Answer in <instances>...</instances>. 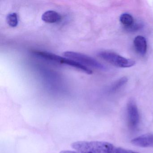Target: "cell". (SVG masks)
Returning a JSON list of instances; mask_svg holds the SVG:
<instances>
[{"mask_svg":"<svg viewBox=\"0 0 153 153\" xmlns=\"http://www.w3.org/2000/svg\"><path fill=\"white\" fill-rule=\"evenodd\" d=\"M97 55L105 61L119 68H130L136 63L133 60L126 59L111 52H100L97 53Z\"/></svg>","mask_w":153,"mask_h":153,"instance_id":"3957f363","label":"cell"},{"mask_svg":"<svg viewBox=\"0 0 153 153\" xmlns=\"http://www.w3.org/2000/svg\"><path fill=\"white\" fill-rule=\"evenodd\" d=\"M7 21L8 25L11 27H16L18 24V17L16 13L8 14L7 16Z\"/></svg>","mask_w":153,"mask_h":153,"instance_id":"8fae6325","label":"cell"},{"mask_svg":"<svg viewBox=\"0 0 153 153\" xmlns=\"http://www.w3.org/2000/svg\"><path fill=\"white\" fill-rule=\"evenodd\" d=\"M143 25L141 23H134L132 25L129 27H125L127 31L130 32H137L142 29L143 27Z\"/></svg>","mask_w":153,"mask_h":153,"instance_id":"7c38bea8","label":"cell"},{"mask_svg":"<svg viewBox=\"0 0 153 153\" xmlns=\"http://www.w3.org/2000/svg\"><path fill=\"white\" fill-rule=\"evenodd\" d=\"M42 19L45 23L54 24L59 22L61 20L62 16L56 11L49 10L42 14Z\"/></svg>","mask_w":153,"mask_h":153,"instance_id":"ba28073f","label":"cell"},{"mask_svg":"<svg viewBox=\"0 0 153 153\" xmlns=\"http://www.w3.org/2000/svg\"><path fill=\"white\" fill-rule=\"evenodd\" d=\"M60 153H83L78 151H71V150H63L61 151Z\"/></svg>","mask_w":153,"mask_h":153,"instance_id":"5bb4252c","label":"cell"},{"mask_svg":"<svg viewBox=\"0 0 153 153\" xmlns=\"http://www.w3.org/2000/svg\"><path fill=\"white\" fill-rule=\"evenodd\" d=\"M63 55L66 58L76 61L86 67L89 66L100 70H105L106 69L102 64L92 57L85 54L75 52L66 51L63 53Z\"/></svg>","mask_w":153,"mask_h":153,"instance_id":"277c9868","label":"cell"},{"mask_svg":"<svg viewBox=\"0 0 153 153\" xmlns=\"http://www.w3.org/2000/svg\"><path fill=\"white\" fill-rule=\"evenodd\" d=\"M71 147L83 153H115L116 147L107 142L79 141L71 144Z\"/></svg>","mask_w":153,"mask_h":153,"instance_id":"6da1fadb","label":"cell"},{"mask_svg":"<svg viewBox=\"0 0 153 153\" xmlns=\"http://www.w3.org/2000/svg\"><path fill=\"white\" fill-rule=\"evenodd\" d=\"M133 145L141 147L153 146V135L145 134L137 137L131 140Z\"/></svg>","mask_w":153,"mask_h":153,"instance_id":"8992f818","label":"cell"},{"mask_svg":"<svg viewBox=\"0 0 153 153\" xmlns=\"http://www.w3.org/2000/svg\"><path fill=\"white\" fill-rule=\"evenodd\" d=\"M128 78L126 77H123L114 82L111 88L110 91L111 92H116L121 88L128 82Z\"/></svg>","mask_w":153,"mask_h":153,"instance_id":"30bf717a","label":"cell"},{"mask_svg":"<svg viewBox=\"0 0 153 153\" xmlns=\"http://www.w3.org/2000/svg\"><path fill=\"white\" fill-rule=\"evenodd\" d=\"M128 122L131 129H135L137 127L139 123V114L136 103L131 100L127 105Z\"/></svg>","mask_w":153,"mask_h":153,"instance_id":"5b68a950","label":"cell"},{"mask_svg":"<svg viewBox=\"0 0 153 153\" xmlns=\"http://www.w3.org/2000/svg\"><path fill=\"white\" fill-rule=\"evenodd\" d=\"M133 44L136 51L140 55H145L147 51L146 40V38L141 36H138L135 37L133 41Z\"/></svg>","mask_w":153,"mask_h":153,"instance_id":"52a82bcc","label":"cell"},{"mask_svg":"<svg viewBox=\"0 0 153 153\" xmlns=\"http://www.w3.org/2000/svg\"><path fill=\"white\" fill-rule=\"evenodd\" d=\"M120 21L124 26V27H129L134 23L133 17L128 13H124L120 17Z\"/></svg>","mask_w":153,"mask_h":153,"instance_id":"9c48e42d","label":"cell"},{"mask_svg":"<svg viewBox=\"0 0 153 153\" xmlns=\"http://www.w3.org/2000/svg\"><path fill=\"white\" fill-rule=\"evenodd\" d=\"M33 53L36 56L41 57L43 59L71 66L88 75H91L93 73V71L89 68L71 59L67 58H63L59 55L48 52L35 51Z\"/></svg>","mask_w":153,"mask_h":153,"instance_id":"7a4b0ae2","label":"cell"},{"mask_svg":"<svg viewBox=\"0 0 153 153\" xmlns=\"http://www.w3.org/2000/svg\"><path fill=\"white\" fill-rule=\"evenodd\" d=\"M115 153H139L132 150L125 149L121 147H117Z\"/></svg>","mask_w":153,"mask_h":153,"instance_id":"4fadbf2b","label":"cell"}]
</instances>
